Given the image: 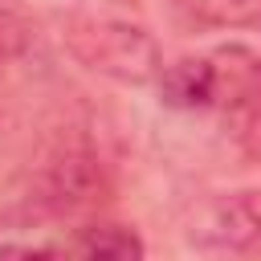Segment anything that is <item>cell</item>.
<instances>
[{
	"mask_svg": "<svg viewBox=\"0 0 261 261\" xmlns=\"http://www.w3.org/2000/svg\"><path fill=\"white\" fill-rule=\"evenodd\" d=\"M159 98L171 110H208L212 106V57H179L159 69Z\"/></svg>",
	"mask_w": 261,
	"mask_h": 261,
	"instance_id": "5b68a950",
	"label": "cell"
},
{
	"mask_svg": "<svg viewBox=\"0 0 261 261\" xmlns=\"http://www.w3.org/2000/svg\"><path fill=\"white\" fill-rule=\"evenodd\" d=\"M212 57V106L241 126L261 110V57L245 45H220Z\"/></svg>",
	"mask_w": 261,
	"mask_h": 261,
	"instance_id": "7a4b0ae2",
	"label": "cell"
},
{
	"mask_svg": "<svg viewBox=\"0 0 261 261\" xmlns=\"http://www.w3.org/2000/svg\"><path fill=\"white\" fill-rule=\"evenodd\" d=\"M61 249L65 253H77V257H114V261H139L147 253L143 237L135 228H126V224H86Z\"/></svg>",
	"mask_w": 261,
	"mask_h": 261,
	"instance_id": "8992f818",
	"label": "cell"
},
{
	"mask_svg": "<svg viewBox=\"0 0 261 261\" xmlns=\"http://www.w3.org/2000/svg\"><path fill=\"white\" fill-rule=\"evenodd\" d=\"M184 4L208 20H228V24L261 20V0H184Z\"/></svg>",
	"mask_w": 261,
	"mask_h": 261,
	"instance_id": "52a82bcc",
	"label": "cell"
},
{
	"mask_svg": "<svg viewBox=\"0 0 261 261\" xmlns=\"http://www.w3.org/2000/svg\"><path fill=\"white\" fill-rule=\"evenodd\" d=\"M192 237L212 249H257L261 245V188L220 196L208 208V228H196Z\"/></svg>",
	"mask_w": 261,
	"mask_h": 261,
	"instance_id": "3957f363",
	"label": "cell"
},
{
	"mask_svg": "<svg viewBox=\"0 0 261 261\" xmlns=\"http://www.w3.org/2000/svg\"><path fill=\"white\" fill-rule=\"evenodd\" d=\"M65 41L82 65H90L94 73L118 77V82L143 86V82H155L163 69L159 45L151 41V33L126 20H114V16H77Z\"/></svg>",
	"mask_w": 261,
	"mask_h": 261,
	"instance_id": "6da1fadb",
	"label": "cell"
},
{
	"mask_svg": "<svg viewBox=\"0 0 261 261\" xmlns=\"http://www.w3.org/2000/svg\"><path fill=\"white\" fill-rule=\"evenodd\" d=\"M106 192V179H102V167L94 159H82V155H69V159H57L49 167V179H45V204L57 208V212H77V208H90Z\"/></svg>",
	"mask_w": 261,
	"mask_h": 261,
	"instance_id": "277c9868",
	"label": "cell"
},
{
	"mask_svg": "<svg viewBox=\"0 0 261 261\" xmlns=\"http://www.w3.org/2000/svg\"><path fill=\"white\" fill-rule=\"evenodd\" d=\"M241 139H245V147H249V155H257L261 159V110L241 126Z\"/></svg>",
	"mask_w": 261,
	"mask_h": 261,
	"instance_id": "ba28073f",
	"label": "cell"
}]
</instances>
